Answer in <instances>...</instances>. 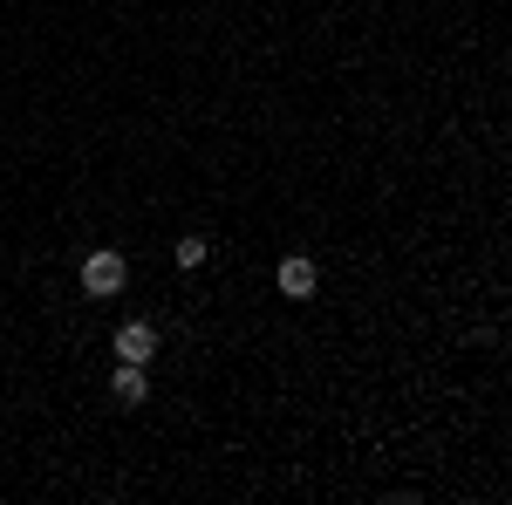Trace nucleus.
<instances>
[{
    "label": "nucleus",
    "instance_id": "obj_1",
    "mask_svg": "<svg viewBox=\"0 0 512 505\" xmlns=\"http://www.w3.org/2000/svg\"><path fill=\"white\" fill-rule=\"evenodd\" d=\"M123 253H110V246H96L89 260H82V294L89 301H110V294H123Z\"/></svg>",
    "mask_w": 512,
    "mask_h": 505
},
{
    "label": "nucleus",
    "instance_id": "obj_2",
    "mask_svg": "<svg viewBox=\"0 0 512 505\" xmlns=\"http://www.w3.org/2000/svg\"><path fill=\"white\" fill-rule=\"evenodd\" d=\"M117 355L151 369V355H158V328H151V321H123V328H117Z\"/></svg>",
    "mask_w": 512,
    "mask_h": 505
},
{
    "label": "nucleus",
    "instance_id": "obj_3",
    "mask_svg": "<svg viewBox=\"0 0 512 505\" xmlns=\"http://www.w3.org/2000/svg\"><path fill=\"white\" fill-rule=\"evenodd\" d=\"M280 294H287V301H308V294H315V260H301V253L280 260Z\"/></svg>",
    "mask_w": 512,
    "mask_h": 505
},
{
    "label": "nucleus",
    "instance_id": "obj_4",
    "mask_svg": "<svg viewBox=\"0 0 512 505\" xmlns=\"http://www.w3.org/2000/svg\"><path fill=\"white\" fill-rule=\"evenodd\" d=\"M110 389H117V403H144V396H151V376H144V362H123Z\"/></svg>",
    "mask_w": 512,
    "mask_h": 505
},
{
    "label": "nucleus",
    "instance_id": "obj_5",
    "mask_svg": "<svg viewBox=\"0 0 512 505\" xmlns=\"http://www.w3.org/2000/svg\"><path fill=\"white\" fill-rule=\"evenodd\" d=\"M205 253H212L205 239H178V267H185V273H192V267H205Z\"/></svg>",
    "mask_w": 512,
    "mask_h": 505
}]
</instances>
